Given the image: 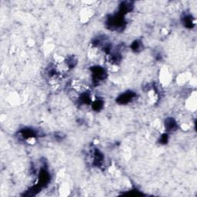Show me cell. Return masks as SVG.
<instances>
[{"label": "cell", "mask_w": 197, "mask_h": 197, "mask_svg": "<svg viewBox=\"0 0 197 197\" xmlns=\"http://www.w3.org/2000/svg\"><path fill=\"white\" fill-rule=\"evenodd\" d=\"M50 176L48 172L45 170H42L38 174V185L40 187L46 186L49 182Z\"/></svg>", "instance_id": "obj_4"}, {"label": "cell", "mask_w": 197, "mask_h": 197, "mask_svg": "<svg viewBox=\"0 0 197 197\" xmlns=\"http://www.w3.org/2000/svg\"><path fill=\"white\" fill-rule=\"evenodd\" d=\"M166 128L167 129V130L169 131H171V130H174L175 129H176L177 127V125H176V122L173 118H168V119L166 120Z\"/></svg>", "instance_id": "obj_6"}, {"label": "cell", "mask_w": 197, "mask_h": 197, "mask_svg": "<svg viewBox=\"0 0 197 197\" xmlns=\"http://www.w3.org/2000/svg\"><path fill=\"white\" fill-rule=\"evenodd\" d=\"M103 155L100 152V150H96L93 153V162L95 165L100 166V164L103 162Z\"/></svg>", "instance_id": "obj_5"}, {"label": "cell", "mask_w": 197, "mask_h": 197, "mask_svg": "<svg viewBox=\"0 0 197 197\" xmlns=\"http://www.w3.org/2000/svg\"><path fill=\"white\" fill-rule=\"evenodd\" d=\"M80 102L82 103H84V104H89L91 102V100H90V97L88 94L86 93H84L80 97Z\"/></svg>", "instance_id": "obj_10"}, {"label": "cell", "mask_w": 197, "mask_h": 197, "mask_svg": "<svg viewBox=\"0 0 197 197\" xmlns=\"http://www.w3.org/2000/svg\"><path fill=\"white\" fill-rule=\"evenodd\" d=\"M167 140H168V136H167V135H163V136H162V138H161V143H167Z\"/></svg>", "instance_id": "obj_12"}, {"label": "cell", "mask_w": 197, "mask_h": 197, "mask_svg": "<svg viewBox=\"0 0 197 197\" xmlns=\"http://www.w3.org/2000/svg\"><path fill=\"white\" fill-rule=\"evenodd\" d=\"M140 46H141V42H139V41H135L133 43V45H132V49L134 51H138V50L140 49Z\"/></svg>", "instance_id": "obj_11"}, {"label": "cell", "mask_w": 197, "mask_h": 197, "mask_svg": "<svg viewBox=\"0 0 197 197\" xmlns=\"http://www.w3.org/2000/svg\"><path fill=\"white\" fill-rule=\"evenodd\" d=\"M103 103L101 100H96V101H95L94 103H93V105H92V107H93V109H94L95 111L100 110V109L103 108Z\"/></svg>", "instance_id": "obj_9"}, {"label": "cell", "mask_w": 197, "mask_h": 197, "mask_svg": "<svg viewBox=\"0 0 197 197\" xmlns=\"http://www.w3.org/2000/svg\"><path fill=\"white\" fill-rule=\"evenodd\" d=\"M135 96H136V94L133 92H126L117 98L116 101L119 104H126V103H130Z\"/></svg>", "instance_id": "obj_3"}, {"label": "cell", "mask_w": 197, "mask_h": 197, "mask_svg": "<svg viewBox=\"0 0 197 197\" xmlns=\"http://www.w3.org/2000/svg\"><path fill=\"white\" fill-rule=\"evenodd\" d=\"M123 16V15L120 14V13H118L114 16H111L107 21L108 26H110V28H115V29L122 27L125 23Z\"/></svg>", "instance_id": "obj_1"}, {"label": "cell", "mask_w": 197, "mask_h": 197, "mask_svg": "<svg viewBox=\"0 0 197 197\" xmlns=\"http://www.w3.org/2000/svg\"><path fill=\"white\" fill-rule=\"evenodd\" d=\"M21 133L22 136L26 139H30V138L35 136V132L31 129H24V130H22Z\"/></svg>", "instance_id": "obj_7"}, {"label": "cell", "mask_w": 197, "mask_h": 197, "mask_svg": "<svg viewBox=\"0 0 197 197\" xmlns=\"http://www.w3.org/2000/svg\"><path fill=\"white\" fill-rule=\"evenodd\" d=\"M183 23H184V26L188 28H192L193 26L192 19L190 16H185V18L183 19Z\"/></svg>", "instance_id": "obj_8"}, {"label": "cell", "mask_w": 197, "mask_h": 197, "mask_svg": "<svg viewBox=\"0 0 197 197\" xmlns=\"http://www.w3.org/2000/svg\"><path fill=\"white\" fill-rule=\"evenodd\" d=\"M92 72H93V80L96 81V82L103 80L106 77V71L104 69L100 67V66L93 67L92 69Z\"/></svg>", "instance_id": "obj_2"}]
</instances>
